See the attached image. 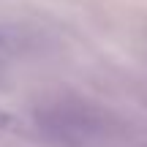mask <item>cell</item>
Masks as SVG:
<instances>
[{
    "instance_id": "obj_1",
    "label": "cell",
    "mask_w": 147,
    "mask_h": 147,
    "mask_svg": "<svg viewBox=\"0 0 147 147\" xmlns=\"http://www.w3.org/2000/svg\"><path fill=\"white\" fill-rule=\"evenodd\" d=\"M36 125L49 142L63 147H93L112 131V123L104 112L76 98L52 101L36 109Z\"/></svg>"
},
{
    "instance_id": "obj_2",
    "label": "cell",
    "mask_w": 147,
    "mask_h": 147,
    "mask_svg": "<svg viewBox=\"0 0 147 147\" xmlns=\"http://www.w3.org/2000/svg\"><path fill=\"white\" fill-rule=\"evenodd\" d=\"M22 131H25V123H22V117L14 115V112L0 109V134H22Z\"/></svg>"
},
{
    "instance_id": "obj_3",
    "label": "cell",
    "mask_w": 147,
    "mask_h": 147,
    "mask_svg": "<svg viewBox=\"0 0 147 147\" xmlns=\"http://www.w3.org/2000/svg\"><path fill=\"white\" fill-rule=\"evenodd\" d=\"M19 47V36L11 27H0V49H16Z\"/></svg>"
}]
</instances>
